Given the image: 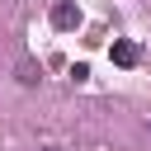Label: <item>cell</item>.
Returning a JSON list of instances; mask_svg holds the SVG:
<instances>
[{"instance_id":"cell-1","label":"cell","mask_w":151,"mask_h":151,"mask_svg":"<svg viewBox=\"0 0 151 151\" xmlns=\"http://www.w3.org/2000/svg\"><path fill=\"white\" fill-rule=\"evenodd\" d=\"M52 28H80V9L71 5V0H61V5H52Z\"/></svg>"},{"instance_id":"cell-2","label":"cell","mask_w":151,"mask_h":151,"mask_svg":"<svg viewBox=\"0 0 151 151\" xmlns=\"http://www.w3.org/2000/svg\"><path fill=\"white\" fill-rule=\"evenodd\" d=\"M109 57H113L118 66H137V42H127V38H113V47H109Z\"/></svg>"},{"instance_id":"cell-3","label":"cell","mask_w":151,"mask_h":151,"mask_svg":"<svg viewBox=\"0 0 151 151\" xmlns=\"http://www.w3.org/2000/svg\"><path fill=\"white\" fill-rule=\"evenodd\" d=\"M19 85H38V66H33L28 57L19 61Z\"/></svg>"},{"instance_id":"cell-4","label":"cell","mask_w":151,"mask_h":151,"mask_svg":"<svg viewBox=\"0 0 151 151\" xmlns=\"http://www.w3.org/2000/svg\"><path fill=\"white\" fill-rule=\"evenodd\" d=\"M42 151H61V146H42Z\"/></svg>"}]
</instances>
